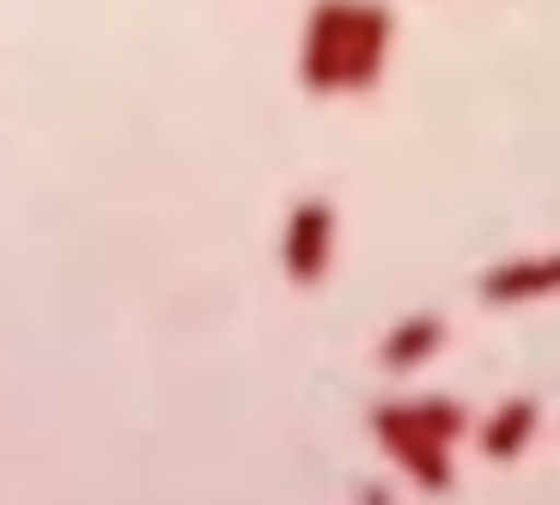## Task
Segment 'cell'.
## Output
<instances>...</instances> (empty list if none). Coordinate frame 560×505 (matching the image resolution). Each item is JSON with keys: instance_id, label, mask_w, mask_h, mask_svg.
<instances>
[{"instance_id": "6da1fadb", "label": "cell", "mask_w": 560, "mask_h": 505, "mask_svg": "<svg viewBox=\"0 0 560 505\" xmlns=\"http://www.w3.org/2000/svg\"><path fill=\"white\" fill-rule=\"evenodd\" d=\"M390 37L396 19L378 0H323L305 25L299 73L311 92H365L390 61Z\"/></svg>"}, {"instance_id": "7a4b0ae2", "label": "cell", "mask_w": 560, "mask_h": 505, "mask_svg": "<svg viewBox=\"0 0 560 505\" xmlns=\"http://www.w3.org/2000/svg\"><path fill=\"white\" fill-rule=\"evenodd\" d=\"M372 433L384 438V450H390V457L420 481V488H451V445L439 433H427V426H420L415 402L378 408V414H372Z\"/></svg>"}, {"instance_id": "3957f363", "label": "cell", "mask_w": 560, "mask_h": 505, "mask_svg": "<svg viewBox=\"0 0 560 505\" xmlns=\"http://www.w3.org/2000/svg\"><path fill=\"white\" fill-rule=\"evenodd\" d=\"M336 256V208L329 201H299L280 238V268L293 274V286H317Z\"/></svg>"}, {"instance_id": "277c9868", "label": "cell", "mask_w": 560, "mask_h": 505, "mask_svg": "<svg viewBox=\"0 0 560 505\" xmlns=\"http://www.w3.org/2000/svg\"><path fill=\"white\" fill-rule=\"evenodd\" d=\"M555 293H560V250L524 256V262H505L493 274H481V298L488 305H524V298H555Z\"/></svg>"}, {"instance_id": "5b68a950", "label": "cell", "mask_w": 560, "mask_h": 505, "mask_svg": "<svg viewBox=\"0 0 560 505\" xmlns=\"http://www.w3.org/2000/svg\"><path fill=\"white\" fill-rule=\"evenodd\" d=\"M439 348H445V324H439V317H408V324H396L390 336H384L378 360L390 365V372H415V365H427Z\"/></svg>"}, {"instance_id": "8992f818", "label": "cell", "mask_w": 560, "mask_h": 505, "mask_svg": "<svg viewBox=\"0 0 560 505\" xmlns=\"http://www.w3.org/2000/svg\"><path fill=\"white\" fill-rule=\"evenodd\" d=\"M530 433H536V402H524V396H512V402L500 408V414H493L488 426H481V450H488V457H518L524 445H530Z\"/></svg>"}, {"instance_id": "52a82bcc", "label": "cell", "mask_w": 560, "mask_h": 505, "mask_svg": "<svg viewBox=\"0 0 560 505\" xmlns=\"http://www.w3.org/2000/svg\"><path fill=\"white\" fill-rule=\"evenodd\" d=\"M365 505H390V493H384V488H365Z\"/></svg>"}]
</instances>
